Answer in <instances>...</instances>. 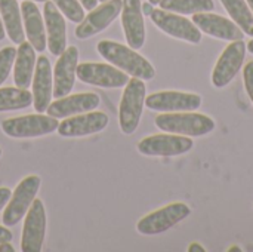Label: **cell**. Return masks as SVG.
Returning a JSON list of instances; mask_svg holds the SVG:
<instances>
[{
  "mask_svg": "<svg viewBox=\"0 0 253 252\" xmlns=\"http://www.w3.org/2000/svg\"><path fill=\"white\" fill-rule=\"evenodd\" d=\"M96 50L107 62L113 64L132 77L151 80L156 76L153 64L130 46L113 40H101L96 45Z\"/></svg>",
  "mask_w": 253,
  "mask_h": 252,
  "instance_id": "obj_1",
  "label": "cell"
},
{
  "mask_svg": "<svg viewBox=\"0 0 253 252\" xmlns=\"http://www.w3.org/2000/svg\"><path fill=\"white\" fill-rule=\"evenodd\" d=\"M156 126L169 134L185 135V137H203L215 129V120L208 114L196 111H175L163 113L156 116Z\"/></svg>",
  "mask_w": 253,
  "mask_h": 252,
  "instance_id": "obj_2",
  "label": "cell"
},
{
  "mask_svg": "<svg viewBox=\"0 0 253 252\" xmlns=\"http://www.w3.org/2000/svg\"><path fill=\"white\" fill-rule=\"evenodd\" d=\"M145 97L147 88L144 80L138 77L129 79L119 104V125L125 135H132L138 129L145 105Z\"/></svg>",
  "mask_w": 253,
  "mask_h": 252,
  "instance_id": "obj_3",
  "label": "cell"
},
{
  "mask_svg": "<svg viewBox=\"0 0 253 252\" xmlns=\"http://www.w3.org/2000/svg\"><path fill=\"white\" fill-rule=\"evenodd\" d=\"M58 125L56 117L37 113L4 119L1 122V131L10 138H37L55 132Z\"/></svg>",
  "mask_w": 253,
  "mask_h": 252,
  "instance_id": "obj_4",
  "label": "cell"
},
{
  "mask_svg": "<svg viewBox=\"0 0 253 252\" xmlns=\"http://www.w3.org/2000/svg\"><path fill=\"white\" fill-rule=\"evenodd\" d=\"M190 214L191 209L188 205H185L184 202H173L142 217L136 223V230L138 233L145 236L160 235L170 230L178 223L184 221Z\"/></svg>",
  "mask_w": 253,
  "mask_h": 252,
  "instance_id": "obj_5",
  "label": "cell"
},
{
  "mask_svg": "<svg viewBox=\"0 0 253 252\" xmlns=\"http://www.w3.org/2000/svg\"><path fill=\"white\" fill-rule=\"evenodd\" d=\"M40 184L42 181L39 175H28L18 183L3 211L1 221L4 226H16L24 218L40 190Z\"/></svg>",
  "mask_w": 253,
  "mask_h": 252,
  "instance_id": "obj_6",
  "label": "cell"
},
{
  "mask_svg": "<svg viewBox=\"0 0 253 252\" xmlns=\"http://www.w3.org/2000/svg\"><path fill=\"white\" fill-rule=\"evenodd\" d=\"M76 76L83 83L104 88V89L123 88L129 82V74L114 67L113 64H105V62L77 64Z\"/></svg>",
  "mask_w": 253,
  "mask_h": 252,
  "instance_id": "obj_7",
  "label": "cell"
},
{
  "mask_svg": "<svg viewBox=\"0 0 253 252\" xmlns=\"http://www.w3.org/2000/svg\"><path fill=\"white\" fill-rule=\"evenodd\" d=\"M194 143L185 135L176 134H157L142 138L136 149L144 156H157V157H175L188 153L193 149Z\"/></svg>",
  "mask_w": 253,
  "mask_h": 252,
  "instance_id": "obj_8",
  "label": "cell"
},
{
  "mask_svg": "<svg viewBox=\"0 0 253 252\" xmlns=\"http://www.w3.org/2000/svg\"><path fill=\"white\" fill-rule=\"evenodd\" d=\"M150 18L157 28H160L163 33H166L170 37L194 45L202 42V31L199 30V27L191 19H187L179 13L169 12L160 7V9H154Z\"/></svg>",
  "mask_w": 253,
  "mask_h": 252,
  "instance_id": "obj_9",
  "label": "cell"
},
{
  "mask_svg": "<svg viewBox=\"0 0 253 252\" xmlns=\"http://www.w3.org/2000/svg\"><path fill=\"white\" fill-rule=\"evenodd\" d=\"M246 50V43L243 40H234L224 49L212 71V85L216 89L228 86L237 76L243 67Z\"/></svg>",
  "mask_w": 253,
  "mask_h": 252,
  "instance_id": "obj_10",
  "label": "cell"
},
{
  "mask_svg": "<svg viewBox=\"0 0 253 252\" xmlns=\"http://www.w3.org/2000/svg\"><path fill=\"white\" fill-rule=\"evenodd\" d=\"M46 235V209L40 199H34L24 220L21 251L40 252Z\"/></svg>",
  "mask_w": 253,
  "mask_h": 252,
  "instance_id": "obj_11",
  "label": "cell"
},
{
  "mask_svg": "<svg viewBox=\"0 0 253 252\" xmlns=\"http://www.w3.org/2000/svg\"><path fill=\"white\" fill-rule=\"evenodd\" d=\"M202 97L197 94L181 91H160L145 97V105L153 111L175 113V111H196L202 107Z\"/></svg>",
  "mask_w": 253,
  "mask_h": 252,
  "instance_id": "obj_12",
  "label": "cell"
},
{
  "mask_svg": "<svg viewBox=\"0 0 253 252\" xmlns=\"http://www.w3.org/2000/svg\"><path fill=\"white\" fill-rule=\"evenodd\" d=\"M123 0H107L93 7L76 28V37L86 40L111 25V22L122 13Z\"/></svg>",
  "mask_w": 253,
  "mask_h": 252,
  "instance_id": "obj_13",
  "label": "cell"
},
{
  "mask_svg": "<svg viewBox=\"0 0 253 252\" xmlns=\"http://www.w3.org/2000/svg\"><path fill=\"white\" fill-rule=\"evenodd\" d=\"M110 123V117L102 111H86L76 116L65 117L58 125V134L65 138H79L87 137L98 132H102Z\"/></svg>",
  "mask_w": 253,
  "mask_h": 252,
  "instance_id": "obj_14",
  "label": "cell"
},
{
  "mask_svg": "<svg viewBox=\"0 0 253 252\" xmlns=\"http://www.w3.org/2000/svg\"><path fill=\"white\" fill-rule=\"evenodd\" d=\"M193 22L199 27L202 33H206L208 36L219 40L234 42V40H243L245 37L243 30L234 21L212 12L194 13Z\"/></svg>",
  "mask_w": 253,
  "mask_h": 252,
  "instance_id": "obj_15",
  "label": "cell"
},
{
  "mask_svg": "<svg viewBox=\"0 0 253 252\" xmlns=\"http://www.w3.org/2000/svg\"><path fill=\"white\" fill-rule=\"evenodd\" d=\"M33 107L37 113H44L53 97V73L47 56L40 55L36 61V68L31 80Z\"/></svg>",
  "mask_w": 253,
  "mask_h": 252,
  "instance_id": "obj_16",
  "label": "cell"
},
{
  "mask_svg": "<svg viewBox=\"0 0 253 252\" xmlns=\"http://www.w3.org/2000/svg\"><path fill=\"white\" fill-rule=\"evenodd\" d=\"M79 61V49L76 46L67 48L58 58L53 67V97L62 98L67 97L74 88L77 79L76 68Z\"/></svg>",
  "mask_w": 253,
  "mask_h": 252,
  "instance_id": "obj_17",
  "label": "cell"
},
{
  "mask_svg": "<svg viewBox=\"0 0 253 252\" xmlns=\"http://www.w3.org/2000/svg\"><path fill=\"white\" fill-rule=\"evenodd\" d=\"M122 27L127 45L138 50L145 43V22L141 0H123Z\"/></svg>",
  "mask_w": 253,
  "mask_h": 252,
  "instance_id": "obj_18",
  "label": "cell"
},
{
  "mask_svg": "<svg viewBox=\"0 0 253 252\" xmlns=\"http://www.w3.org/2000/svg\"><path fill=\"white\" fill-rule=\"evenodd\" d=\"M101 100L95 92H82V94H73L62 98L55 100L47 107V114L56 119H65L70 116H76L80 113L92 111L96 107H99Z\"/></svg>",
  "mask_w": 253,
  "mask_h": 252,
  "instance_id": "obj_19",
  "label": "cell"
},
{
  "mask_svg": "<svg viewBox=\"0 0 253 252\" xmlns=\"http://www.w3.org/2000/svg\"><path fill=\"white\" fill-rule=\"evenodd\" d=\"M43 19L46 27L47 49L52 55L59 56L67 49V27L64 15L52 0H46L43 6Z\"/></svg>",
  "mask_w": 253,
  "mask_h": 252,
  "instance_id": "obj_20",
  "label": "cell"
},
{
  "mask_svg": "<svg viewBox=\"0 0 253 252\" xmlns=\"http://www.w3.org/2000/svg\"><path fill=\"white\" fill-rule=\"evenodd\" d=\"M21 15L24 22V33L28 40V43L34 48L37 52H43L46 49L47 40H46V30H44V19L31 0H24L21 4Z\"/></svg>",
  "mask_w": 253,
  "mask_h": 252,
  "instance_id": "obj_21",
  "label": "cell"
},
{
  "mask_svg": "<svg viewBox=\"0 0 253 252\" xmlns=\"http://www.w3.org/2000/svg\"><path fill=\"white\" fill-rule=\"evenodd\" d=\"M36 68V50L28 42H22L18 45L16 56L13 62V82L15 86L28 89L33 80Z\"/></svg>",
  "mask_w": 253,
  "mask_h": 252,
  "instance_id": "obj_22",
  "label": "cell"
},
{
  "mask_svg": "<svg viewBox=\"0 0 253 252\" xmlns=\"http://www.w3.org/2000/svg\"><path fill=\"white\" fill-rule=\"evenodd\" d=\"M0 16L3 21L4 31L7 33L12 43H22L24 42V25H22V15L21 6L16 0H0Z\"/></svg>",
  "mask_w": 253,
  "mask_h": 252,
  "instance_id": "obj_23",
  "label": "cell"
},
{
  "mask_svg": "<svg viewBox=\"0 0 253 252\" xmlns=\"http://www.w3.org/2000/svg\"><path fill=\"white\" fill-rule=\"evenodd\" d=\"M33 105V94L18 86L0 88V111H15Z\"/></svg>",
  "mask_w": 253,
  "mask_h": 252,
  "instance_id": "obj_24",
  "label": "cell"
},
{
  "mask_svg": "<svg viewBox=\"0 0 253 252\" xmlns=\"http://www.w3.org/2000/svg\"><path fill=\"white\" fill-rule=\"evenodd\" d=\"M231 19L243 30L245 34L253 37V12L246 0H221Z\"/></svg>",
  "mask_w": 253,
  "mask_h": 252,
  "instance_id": "obj_25",
  "label": "cell"
},
{
  "mask_svg": "<svg viewBox=\"0 0 253 252\" xmlns=\"http://www.w3.org/2000/svg\"><path fill=\"white\" fill-rule=\"evenodd\" d=\"M160 7L179 15H194L199 12H211L215 9L213 0H162Z\"/></svg>",
  "mask_w": 253,
  "mask_h": 252,
  "instance_id": "obj_26",
  "label": "cell"
},
{
  "mask_svg": "<svg viewBox=\"0 0 253 252\" xmlns=\"http://www.w3.org/2000/svg\"><path fill=\"white\" fill-rule=\"evenodd\" d=\"M59 12L71 22H82L84 18V7L79 0H52Z\"/></svg>",
  "mask_w": 253,
  "mask_h": 252,
  "instance_id": "obj_27",
  "label": "cell"
},
{
  "mask_svg": "<svg viewBox=\"0 0 253 252\" xmlns=\"http://www.w3.org/2000/svg\"><path fill=\"white\" fill-rule=\"evenodd\" d=\"M16 56V49L13 46H6L0 50V85L7 79Z\"/></svg>",
  "mask_w": 253,
  "mask_h": 252,
  "instance_id": "obj_28",
  "label": "cell"
},
{
  "mask_svg": "<svg viewBox=\"0 0 253 252\" xmlns=\"http://www.w3.org/2000/svg\"><path fill=\"white\" fill-rule=\"evenodd\" d=\"M243 82H245L246 92L253 104V61H249L243 68Z\"/></svg>",
  "mask_w": 253,
  "mask_h": 252,
  "instance_id": "obj_29",
  "label": "cell"
},
{
  "mask_svg": "<svg viewBox=\"0 0 253 252\" xmlns=\"http://www.w3.org/2000/svg\"><path fill=\"white\" fill-rule=\"evenodd\" d=\"M10 195H12V192L7 187H0V211L4 209V206L7 205Z\"/></svg>",
  "mask_w": 253,
  "mask_h": 252,
  "instance_id": "obj_30",
  "label": "cell"
},
{
  "mask_svg": "<svg viewBox=\"0 0 253 252\" xmlns=\"http://www.w3.org/2000/svg\"><path fill=\"white\" fill-rule=\"evenodd\" d=\"M10 241H12V233H10L6 227L0 226V244H3V242H10Z\"/></svg>",
  "mask_w": 253,
  "mask_h": 252,
  "instance_id": "obj_31",
  "label": "cell"
},
{
  "mask_svg": "<svg viewBox=\"0 0 253 252\" xmlns=\"http://www.w3.org/2000/svg\"><path fill=\"white\" fill-rule=\"evenodd\" d=\"M79 1L82 3V6H83L86 10H92L93 7L98 6V1H99V0H79Z\"/></svg>",
  "mask_w": 253,
  "mask_h": 252,
  "instance_id": "obj_32",
  "label": "cell"
},
{
  "mask_svg": "<svg viewBox=\"0 0 253 252\" xmlns=\"http://www.w3.org/2000/svg\"><path fill=\"white\" fill-rule=\"evenodd\" d=\"M188 252H206V250L200 245V244H197V242H193L190 247H188Z\"/></svg>",
  "mask_w": 253,
  "mask_h": 252,
  "instance_id": "obj_33",
  "label": "cell"
},
{
  "mask_svg": "<svg viewBox=\"0 0 253 252\" xmlns=\"http://www.w3.org/2000/svg\"><path fill=\"white\" fill-rule=\"evenodd\" d=\"M153 10H154V7H153V4H151L150 1H147V3L142 4V13H144V15H148V16H150Z\"/></svg>",
  "mask_w": 253,
  "mask_h": 252,
  "instance_id": "obj_34",
  "label": "cell"
},
{
  "mask_svg": "<svg viewBox=\"0 0 253 252\" xmlns=\"http://www.w3.org/2000/svg\"><path fill=\"white\" fill-rule=\"evenodd\" d=\"M15 248L10 245V242H3L0 244V252H13Z\"/></svg>",
  "mask_w": 253,
  "mask_h": 252,
  "instance_id": "obj_35",
  "label": "cell"
},
{
  "mask_svg": "<svg viewBox=\"0 0 253 252\" xmlns=\"http://www.w3.org/2000/svg\"><path fill=\"white\" fill-rule=\"evenodd\" d=\"M6 36V31H4V27H3V21H1V16H0V40H3Z\"/></svg>",
  "mask_w": 253,
  "mask_h": 252,
  "instance_id": "obj_36",
  "label": "cell"
},
{
  "mask_svg": "<svg viewBox=\"0 0 253 252\" xmlns=\"http://www.w3.org/2000/svg\"><path fill=\"white\" fill-rule=\"evenodd\" d=\"M228 252H242V248H240V247H237V245H234V247L228 248Z\"/></svg>",
  "mask_w": 253,
  "mask_h": 252,
  "instance_id": "obj_37",
  "label": "cell"
},
{
  "mask_svg": "<svg viewBox=\"0 0 253 252\" xmlns=\"http://www.w3.org/2000/svg\"><path fill=\"white\" fill-rule=\"evenodd\" d=\"M246 49H248V50H249V52L253 55V37H252V40L246 45Z\"/></svg>",
  "mask_w": 253,
  "mask_h": 252,
  "instance_id": "obj_38",
  "label": "cell"
},
{
  "mask_svg": "<svg viewBox=\"0 0 253 252\" xmlns=\"http://www.w3.org/2000/svg\"><path fill=\"white\" fill-rule=\"evenodd\" d=\"M148 1H150V3H151L153 6H154V4H159V3H160L162 0H148Z\"/></svg>",
  "mask_w": 253,
  "mask_h": 252,
  "instance_id": "obj_39",
  "label": "cell"
},
{
  "mask_svg": "<svg viewBox=\"0 0 253 252\" xmlns=\"http://www.w3.org/2000/svg\"><path fill=\"white\" fill-rule=\"evenodd\" d=\"M248 1V4H249V7H251V10L253 12V0H246Z\"/></svg>",
  "mask_w": 253,
  "mask_h": 252,
  "instance_id": "obj_40",
  "label": "cell"
},
{
  "mask_svg": "<svg viewBox=\"0 0 253 252\" xmlns=\"http://www.w3.org/2000/svg\"><path fill=\"white\" fill-rule=\"evenodd\" d=\"M31 1H43V3H44L46 0H31Z\"/></svg>",
  "mask_w": 253,
  "mask_h": 252,
  "instance_id": "obj_41",
  "label": "cell"
},
{
  "mask_svg": "<svg viewBox=\"0 0 253 252\" xmlns=\"http://www.w3.org/2000/svg\"><path fill=\"white\" fill-rule=\"evenodd\" d=\"M99 1H107V0H99Z\"/></svg>",
  "mask_w": 253,
  "mask_h": 252,
  "instance_id": "obj_42",
  "label": "cell"
},
{
  "mask_svg": "<svg viewBox=\"0 0 253 252\" xmlns=\"http://www.w3.org/2000/svg\"><path fill=\"white\" fill-rule=\"evenodd\" d=\"M0 156H1V149H0Z\"/></svg>",
  "mask_w": 253,
  "mask_h": 252,
  "instance_id": "obj_43",
  "label": "cell"
}]
</instances>
